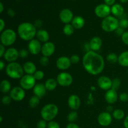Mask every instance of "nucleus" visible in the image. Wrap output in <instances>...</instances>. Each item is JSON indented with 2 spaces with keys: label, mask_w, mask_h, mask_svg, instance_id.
<instances>
[{
  "label": "nucleus",
  "mask_w": 128,
  "mask_h": 128,
  "mask_svg": "<svg viewBox=\"0 0 128 128\" xmlns=\"http://www.w3.org/2000/svg\"><path fill=\"white\" fill-rule=\"evenodd\" d=\"M82 63L84 70L92 76L101 74L105 66L103 57L93 51L86 52L82 58Z\"/></svg>",
  "instance_id": "1"
},
{
  "label": "nucleus",
  "mask_w": 128,
  "mask_h": 128,
  "mask_svg": "<svg viewBox=\"0 0 128 128\" xmlns=\"http://www.w3.org/2000/svg\"><path fill=\"white\" fill-rule=\"evenodd\" d=\"M17 32L20 38L23 41H30L34 39L37 33V29L34 24L29 22H24L18 26Z\"/></svg>",
  "instance_id": "2"
},
{
  "label": "nucleus",
  "mask_w": 128,
  "mask_h": 128,
  "mask_svg": "<svg viewBox=\"0 0 128 128\" xmlns=\"http://www.w3.org/2000/svg\"><path fill=\"white\" fill-rule=\"evenodd\" d=\"M6 73L9 78L14 80L21 79L24 76L23 67L17 62L9 63L6 66Z\"/></svg>",
  "instance_id": "3"
},
{
  "label": "nucleus",
  "mask_w": 128,
  "mask_h": 128,
  "mask_svg": "<svg viewBox=\"0 0 128 128\" xmlns=\"http://www.w3.org/2000/svg\"><path fill=\"white\" fill-rule=\"evenodd\" d=\"M58 112V107L55 104L49 103L42 107L40 114L42 120L50 122L53 121L54 119L57 116Z\"/></svg>",
  "instance_id": "4"
},
{
  "label": "nucleus",
  "mask_w": 128,
  "mask_h": 128,
  "mask_svg": "<svg viewBox=\"0 0 128 128\" xmlns=\"http://www.w3.org/2000/svg\"><path fill=\"white\" fill-rule=\"evenodd\" d=\"M17 34L12 29H6L1 32L0 35L1 44L4 46H10L16 42Z\"/></svg>",
  "instance_id": "5"
},
{
  "label": "nucleus",
  "mask_w": 128,
  "mask_h": 128,
  "mask_svg": "<svg viewBox=\"0 0 128 128\" xmlns=\"http://www.w3.org/2000/svg\"><path fill=\"white\" fill-rule=\"evenodd\" d=\"M119 22L120 21L117 18L114 16H109L102 20L101 22V28L105 32H113L120 27Z\"/></svg>",
  "instance_id": "6"
},
{
  "label": "nucleus",
  "mask_w": 128,
  "mask_h": 128,
  "mask_svg": "<svg viewBox=\"0 0 128 128\" xmlns=\"http://www.w3.org/2000/svg\"><path fill=\"white\" fill-rule=\"evenodd\" d=\"M36 79L33 75L25 74L20 79V87L24 90H30L33 89L36 84Z\"/></svg>",
  "instance_id": "7"
},
{
  "label": "nucleus",
  "mask_w": 128,
  "mask_h": 128,
  "mask_svg": "<svg viewBox=\"0 0 128 128\" xmlns=\"http://www.w3.org/2000/svg\"><path fill=\"white\" fill-rule=\"evenodd\" d=\"M56 80L59 85L62 87H68L71 86L73 81V78L71 74L67 72H62L58 74Z\"/></svg>",
  "instance_id": "8"
},
{
  "label": "nucleus",
  "mask_w": 128,
  "mask_h": 128,
  "mask_svg": "<svg viewBox=\"0 0 128 128\" xmlns=\"http://www.w3.org/2000/svg\"><path fill=\"white\" fill-rule=\"evenodd\" d=\"M94 12L98 17L104 19L105 18L110 16L111 12V8L106 4H101L96 6Z\"/></svg>",
  "instance_id": "9"
},
{
  "label": "nucleus",
  "mask_w": 128,
  "mask_h": 128,
  "mask_svg": "<svg viewBox=\"0 0 128 128\" xmlns=\"http://www.w3.org/2000/svg\"><path fill=\"white\" fill-rule=\"evenodd\" d=\"M10 96L13 101H21L25 98V90L20 86H16L11 90Z\"/></svg>",
  "instance_id": "10"
},
{
  "label": "nucleus",
  "mask_w": 128,
  "mask_h": 128,
  "mask_svg": "<svg viewBox=\"0 0 128 128\" xmlns=\"http://www.w3.org/2000/svg\"><path fill=\"white\" fill-rule=\"evenodd\" d=\"M41 48H42V44L41 42L37 39H33L29 41L28 44V51L31 54L38 55L41 52Z\"/></svg>",
  "instance_id": "11"
},
{
  "label": "nucleus",
  "mask_w": 128,
  "mask_h": 128,
  "mask_svg": "<svg viewBox=\"0 0 128 128\" xmlns=\"http://www.w3.org/2000/svg\"><path fill=\"white\" fill-rule=\"evenodd\" d=\"M112 121V114L107 111L102 112L99 114L98 117V122L103 127H107L111 124Z\"/></svg>",
  "instance_id": "12"
},
{
  "label": "nucleus",
  "mask_w": 128,
  "mask_h": 128,
  "mask_svg": "<svg viewBox=\"0 0 128 128\" xmlns=\"http://www.w3.org/2000/svg\"><path fill=\"white\" fill-rule=\"evenodd\" d=\"M19 57H20L19 51H18L17 49L14 48H10L7 49L3 56L4 59L10 63L16 62Z\"/></svg>",
  "instance_id": "13"
},
{
  "label": "nucleus",
  "mask_w": 128,
  "mask_h": 128,
  "mask_svg": "<svg viewBox=\"0 0 128 128\" xmlns=\"http://www.w3.org/2000/svg\"><path fill=\"white\" fill-rule=\"evenodd\" d=\"M71 64L72 63H71L70 58L67 56H61L58 58L56 62V67L61 71L68 70L71 66Z\"/></svg>",
  "instance_id": "14"
},
{
  "label": "nucleus",
  "mask_w": 128,
  "mask_h": 128,
  "mask_svg": "<svg viewBox=\"0 0 128 128\" xmlns=\"http://www.w3.org/2000/svg\"><path fill=\"white\" fill-rule=\"evenodd\" d=\"M97 83L99 88L104 91H107L112 88V80L108 76H100L98 80Z\"/></svg>",
  "instance_id": "15"
},
{
  "label": "nucleus",
  "mask_w": 128,
  "mask_h": 128,
  "mask_svg": "<svg viewBox=\"0 0 128 128\" xmlns=\"http://www.w3.org/2000/svg\"><path fill=\"white\" fill-rule=\"evenodd\" d=\"M55 50H56V47L54 44L51 41H48L42 45L41 54L43 56L49 58L54 53Z\"/></svg>",
  "instance_id": "16"
},
{
  "label": "nucleus",
  "mask_w": 128,
  "mask_h": 128,
  "mask_svg": "<svg viewBox=\"0 0 128 128\" xmlns=\"http://www.w3.org/2000/svg\"><path fill=\"white\" fill-rule=\"evenodd\" d=\"M68 104L72 111H77L81 106V100L76 94H71L68 100Z\"/></svg>",
  "instance_id": "17"
},
{
  "label": "nucleus",
  "mask_w": 128,
  "mask_h": 128,
  "mask_svg": "<svg viewBox=\"0 0 128 128\" xmlns=\"http://www.w3.org/2000/svg\"><path fill=\"white\" fill-rule=\"evenodd\" d=\"M60 19L61 21V22L66 24H70V22H72L73 20V14L72 11L69 9H63L61 10V12H60Z\"/></svg>",
  "instance_id": "18"
},
{
  "label": "nucleus",
  "mask_w": 128,
  "mask_h": 128,
  "mask_svg": "<svg viewBox=\"0 0 128 128\" xmlns=\"http://www.w3.org/2000/svg\"><path fill=\"white\" fill-rule=\"evenodd\" d=\"M104 98L105 101L110 104H112L115 103L118 99L117 91L112 90V89H110L108 91H106Z\"/></svg>",
  "instance_id": "19"
},
{
  "label": "nucleus",
  "mask_w": 128,
  "mask_h": 128,
  "mask_svg": "<svg viewBox=\"0 0 128 128\" xmlns=\"http://www.w3.org/2000/svg\"><path fill=\"white\" fill-rule=\"evenodd\" d=\"M32 91H33L34 95L38 96L40 98H42L46 94L47 90L45 87L44 84L38 83L32 89Z\"/></svg>",
  "instance_id": "20"
},
{
  "label": "nucleus",
  "mask_w": 128,
  "mask_h": 128,
  "mask_svg": "<svg viewBox=\"0 0 128 128\" xmlns=\"http://www.w3.org/2000/svg\"><path fill=\"white\" fill-rule=\"evenodd\" d=\"M90 46L91 51L96 52L101 49L102 44V41L101 38L98 36H94L90 41Z\"/></svg>",
  "instance_id": "21"
},
{
  "label": "nucleus",
  "mask_w": 128,
  "mask_h": 128,
  "mask_svg": "<svg viewBox=\"0 0 128 128\" xmlns=\"http://www.w3.org/2000/svg\"><path fill=\"white\" fill-rule=\"evenodd\" d=\"M36 38L37 40H39L41 42H47L50 40V34L46 30H38L36 33Z\"/></svg>",
  "instance_id": "22"
},
{
  "label": "nucleus",
  "mask_w": 128,
  "mask_h": 128,
  "mask_svg": "<svg viewBox=\"0 0 128 128\" xmlns=\"http://www.w3.org/2000/svg\"><path fill=\"white\" fill-rule=\"evenodd\" d=\"M24 71L26 74L33 75L37 70H36V66L34 63L31 61H27L25 62L22 66Z\"/></svg>",
  "instance_id": "23"
},
{
  "label": "nucleus",
  "mask_w": 128,
  "mask_h": 128,
  "mask_svg": "<svg viewBox=\"0 0 128 128\" xmlns=\"http://www.w3.org/2000/svg\"><path fill=\"white\" fill-rule=\"evenodd\" d=\"M71 24L74 28L75 30H80L85 25V20L81 16H75L71 22Z\"/></svg>",
  "instance_id": "24"
},
{
  "label": "nucleus",
  "mask_w": 128,
  "mask_h": 128,
  "mask_svg": "<svg viewBox=\"0 0 128 128\" xmlns=\"http://www.w3.org/2000/svg\"><path fill=\"white\" fill-rule=\"evenodd\" d=\"M118 62L122 67H128V51H124L120 54Z\"/></svg>",
  "instance_id": "25"
},
{
  "label": "nucleus",
  "mask_w": 128,
  "mask_h": 128,
  "mask_svg": "<svg viewBox=\"0 0 128 128\" xmlns=\"http://www.w3.org/2000/svg\"><path fill=\"white\" fill-rule=\"evenodd\" d=\"M58 83L57 80L54 78H49L45 81L44 86L46 87L47 91H54L57 87Z\"/></svg>",
  "instance_id": "26"
},
{
  "label": "nucleus",
  "mask_w": 128,
  "mask_h": 128,
  "mask_svg": "<svg viewBox=\"0 0 128 128\" xmlns=\"http://www.w3.org/2000/svg\"><path fill=\"white\" fill-rule=\"evenodd\" d=\"M124 8L120 4H115L111 7V12L117 17H120L124 14Z\"/></svg>",
  "instance_id": "27"
},
{
  "label": "nucleus",
  "mask_w": 128,
  "mask_h": 128,
  "mask_svg": "<svg viewBox=\"0 0 128 128\" xmlns=\"http://www.w3.org/2000/svg\"><path fill=\"white\" fill-rule=\"evenodd\" d=\"M0 90L3 93H8V92H10L11 89V82L8 81V80H4L1 81V83H0Z\"/></svg>",
  "instance_id": "28"
},
{
  "label": "nucleus",
  "mask_w": 128,
  "mask_h": 128,
  "mask_svg": "<svg viewBox=\"0 0 128 128\" xmlns=\"http://www.w3.org/2000/svg\"><path fill=\"white\" fill-rule=\"evenodd\" d=\"M112 116L114 119L116 120L120 121V120H122L125 116V113L121 109H116L113 111L112 112Z\"/></svg>",
  "instance_id": "29"
},
{
  "label": "nucleus",
  "mask_w": 128,
  "mask_h": 128,
  "mask_svg": "<svg viewBox=\"0 0 128 128\" xmlns=\"http://www.w3.org/2000/svg\"><path fill=\"white\" fill-rule=\"evenodd\" d=\"M74 28L72 26L71 24H66L64 26L63 28H62V31L63 33L66 36H71L72 34L74 32Z\"/></svg>",
  "instance_id": "30"
},
{
  "label": "nucleus",
  "mask_w": 128,
  "mask_h": 128,
  "mask_svg": "<svg viewBox=\"0 0 128 128\" xmlns=\"http://www.w3.org/2000/svg\"><path fill=\"white\" fill-rule=\"evenodd\" d=\"M40 99L41 98L35 96V95L32 96L29 100V106L32 108H35L38 107L40 102Z\"/></svg>",
  "instance_id": "31"
},
{
  "label": "nucleus",
  "mask_w": 128,
  "mask_h": 128,
  "mask_svg": "<svg viewBox=\"0 0 128 128\" xmlns=\"http://www.w3.org/2000/svg\"><path fill=\"white\" fill-rule=\"evenodd\" d=\"M106 60L109 62L111 64H114L118 61V56L116 55V53L111 52L109 53L106 56Z\"/></svg>",
  "instance_id": "32"
},
{
  "label": "nucleus",
  "mask_w": 128,
  "mask_h": 128,
  "mask_svg": "<svg viewBox=\"0 0 128 128\" xmlns=\"http://www.w3.org/2000/svg\"><path fill=\"white\" fill-rule=\"evenodd\" d=\"M78 118V114L76 111H72L68 115V121L69 122H74Z\"/></svg>",
  "instance_id": "33"
},
{
  "label": "nucleus",
  "mask_w": 128,
  "mask_h": 128,
  "mask_svg": "<svg viewBox=\"0 0 128 128\" xmlns=\"http://www.w3.org/2000/svg\"><path fill=\"white\" fill-rule=\"evenodd\" d=\"M121 80L118 78H115L113 80H112V88H111V89L117 91L121 86Z\"/></svg>",
  "instance_id": "34"
},
{
  "label": "nucleus",
  "mask_w": 128,
  "mask_h": 128,
  "mask_svg": "<svg viewBox=\"0 0 128 128\" xmlns=\"http://www.w3.org/2000/svg\"><path fill=\"white\" fill-rule=\"evenodd\" d=\"M33 76L36 81H40V80H42L44 77V72L41 70H37L33 74Z\"/></svg>",
  "instance_id": "35"
},
{
  "label": "nucleus",
  "mask_w": 128,
  "mask_h": 128,
  "mask_svg": "<svg viewBox=\"0 0 128 128\" xmlns=\"http://www.w3.org/2000/svg\"><path fill=\"white\" fill-rule=\"evenodd\" d=\"M119 26L120 27L122 28L124 30L128 28V20L126 18L121 19L119 22Z\"/></svg>",
  "instance_id": "36"
},
{
  "label": "nucleus",
  "mask_w": 128,
  "mask_h": 128,
  "mask_svg": "<svg viewBox=\"0 0 128 128\" xmlns=\"http://www.w3.org/2000/svg\"><path fill=\"white\" fill-rule=\"evenodd\" d=\"M11 100H12V99L10 97V96H7V95H6V96H4L3 97H2V100H1V102H2V103L4 105H6V106H7V105H9L11 103Z\"/></svg>",
  "instance_id": "37"
},
{
  "label": "nucleus",
  "mask_w": 128,
  "mask_h": 128,
  "mask_svg": "<svg viewBox=\"0 0 128 128\" xmlns=\"http://www.w3.org/2000/svg\"><path fill=\"white\" fill-rule=\"evenodd\" d=\"M29 51L25 49H21L20 51H19V56L21 58H26L29 55Z\"/></svg>",
  "instance_id": "38"
},
{
  "label": "nucleus",
  "mask_w": 128,
  "mask_h": 128,
  "mask_svg": "<svg viewBox=\"0 0 128 128\" xmlns=\"http://www.w3.org/2000/svg\"><path fill=\"white\" fill-rule=\"evenodd\" d=\"M49 61H50L48 57L42 56L40 60V63L42 66H46L49 64Z\"/></svg>",
  "instance_id": "39"
},
{
  "label": "nucleus",
  "mask_w": 128,
  "mask_h": 128,
  "mask_svg": "<svg viewBox=\"0 0 128 128\" xmlns=\"http://www.w3.org/2000/svg\"><path fill=\"white\" fill-rule=\"evenodd\" d=\"M48 126V124L46 121L44 120H41L36 124V128H46Z\"/></svg>",
  "instance_id": "40"
},
{
  "label": "nucleus",
  "mask_w": 128,
  "mask_h": 128,
  "mask_svg": "<svg viewBox=\"0 0 128 128\" xmlns=\"http://www.w3.org/2000/svg\"><path fill=\"white\" fill-rule=\"evenodd\" d=\"M70 60L72 64H77L80 62V58L78 55L73 54L70 57Z\"/></svg>",
  "instance_id": "41"
},
{
  "label": "nucleus",
  "mask_w": 128,
  "mask_h": 128,
  "mask_svg": "<svg viewBox=\"0 0 128 128\" xmlns=\"http://www.w3.org/2000/svg\"><path fill=\"white\" fill-rule=\"evenodd\" d=\"M47 128H61L60 124L54 121H51L48 123Z\"/></svg>",
  "instance_id": "42"
},
{
  "label": "nucleus",
  "mask_w": 128,
  "mask_h": 128,
  "mask_svg": "<svg viewBox=\"0 0 128 128\" xmlns=\"http://www.w3.org/2000/svg\"><path fill=\"white\" fill-rule=\"evenodd\" d=\"M119 98H120V101L122 102H127L128 101V94L127 92H122L120 94Z\"/></svg>",
  "instance_id": "43"
},
{
  "label": "nucleus",
  "mask_w": 128,
  "mask_h": 128,
  "mask_svg": "<svg viewBox=\"0 0 128 128\" xmlns=\"http://www.w3.org/2000/svg\"><path fill=\"white\" fill-rule=\"evenodd\" d=\"M121 40L124 44L128 46V31H125L121 36Z\"/></svg>",
  "instance_id": "44"
},
{
  "label": "nucleus",
  "mask_w": 128,
  "mask_h": 128,
  "mask_svg": "<svg viewBox=\"0 0 128 128\" xmlns=\"http://www.w3.org/2000/svg\"><path fill=\"white\" fill-rule=\"evenodd\" d=\"M5 47L4 45H2V44H0V57L2 58L4 56V54L5 52H6V49H5Z\"/></svg>",
  "instance_id": "45"
},
{
  "label": "nucleus",
  "mask_w": 128,
  "mask_h": 128,
  "mask_svg": "<svg viewBox=\"0 0 128 128\" xmlns=\"http://www.w3.org/2000/svg\"><path fill=\"white\" fill-rule=\"evenodd\" d=\"M115 32H116V34H117L118 36H122V35L123 34L124 32L125 31H124V30L123 28H121V27H119L118 28L117 30L115 31Z\"/></svg>",
  "instance_id": "46"
},
{
  "label": "nucleus",
  "mask_w": 128,
  "mask_h": 128,
  "mask_svg": "<svg viewBox=\"0 0 128 128\" xmlns=\"http://www.w3.org/2000/svg\"><path fill=\"white\" fill-rule=\"evenodd\" d=\"M34 25L35 27L36 28V29H40L42 25V21L40 20H36V21L34 22Z\"/></svg>",
  "instance_id": "47"
},
{
  "label": "nucleus",
  "mask_w": 128,
  "mask_h": 128,
  "mask_svg": "<svg viewBox=\"0 0 128 128\" xmlns=\"http://www.w3.org/2000/svg\"><path fill=\"white\" fill-rule=\"evenodd\" d=\"M66 128H80V126L76 124L74 122H69L68 124L66 126Z\"/></svg>",
  "instance_id": "48"
},
{
  "label": "nucleus",
  "mask_w": 128,
  "mask_h": 128,
  "mask_svg": "<svg viewBox=\"0 0 128 128\" xmlns=\"http://www.w3.org/2000/svg\"><path fill=\"white\" fill-rule=\"evenodd\" d=\"M5 28V22L2 19H0V31L2 32L4 30Z\"/></svg>",
  "instance_id": "49"
},
{
  "label": "nucleus",
  "mask_w": 128,
  "mask_h": 128,
  "mask_svg": "<svg viewBox=\"0 0 128 128\" xmlns=\"http://www.w3.org/2000/svg\"><path fill=\"white\" fill-rule=\"evenodd\" d=\"M104 2H105V4L107 5H108V6H111V5H112L113 6L115 2V0H104Z\"/></svg>",
  "instance_id": "50"
},
{
  "label": "nucleus",
  "mask_w": 128,
  "mask_h": 128,
  "mask_svg": "<svg viewBox=\"0 0 128 128\" xmlns=\"http://www.w3.org/2000/svg\"><path fill=\"white\" fill-rule=\"evenodd\" d=\"M8 16H10V17H14L15 15V12L14 10H12V9H9L8 10Z\"/></svg>",
  "instance_id": "51"
},
{
  "label": "nucleus",
  "mask_w": 128,
  "mask_h": 128,
  "mask_svg": "<svg viewBox=\"0 0 128 128\" xmlns=\"http://www.w3.org/2000/svg\"><path fill=\"white\" fill-rule=\"evenodd\" d=\"M123 124L125 128H128V116H126L124 120Z\"/></svg>",
  "instance_id": "52"
},
{
  "label": "nucleus",
  "mask_w": 128,
  "mask_h": 128,
  "mask_svg": "<svg viewBox=\"0 0 128 128\" xmlns=\"http://www.w3.org/2000/svg\"><path fill=\"white\" fill-rule=\"evenodd\" d=\"M106 110H107V112H110V113H111V112H113V108H112V106H111V104L109 105L107 107V108H106Z\"/></svg>",
  "instance_id": "53"
},
{
  "label": "nucleus",
  "mask_w": 128,
  "mask_h": 128,
  "mask_svg": "<svg viewBox=\"0 0 128 128\" xmlns=\"http://www.w3.org/2000/svg\"><path fill=\"white\" fill-rule=\"evenodd\" d=\"M5 68V63L2 61H0V70L2 71Z\"/></svg>",
  "instance_id": "54"
},
{
  "label": "nucleus",
  "mask_w": 128,
  "mask_h": 128,
  "mask_svg": "<svg viewBox=\"0 0 128 128\" xmlns=\"http://www.w3.org/2000/svg\"><path fill=\"white\" fill-rule=\"evenodd\" d=\"M3 4H2V2H0V12H1V13L2 12V11H3Z\"/></svg>",
  "instance_id": "55"
},
{
  "label": "nucleus",
  "mask_w": 128,
  "mask_h": 128,
  "mask_svg": "<svg viewBox=\"0 0 128 128\" xmlns=\"http://www.w3.org/2000/svg\"><path fill=\"white\" fill-rule=\"evenodd\" d=\"M120 1H121V2H123V3H124V2H128V0H120Z\"/></svg>",
  "instance_id": "56"
},
{
  "label": "nucleus",
  "mask_w": 128,
  "mask_h": 128,
  "mask_svg": "<svg viewBox=\"0 0 128 128\" xmlns=\"http://www.w3.org/2000/svg\"><path fill=\"white\" fill-rule=\"evenodd\" d=\"M2 116H1V117H0V122H2Z\"/></svg>",
  "instance_id": "57"
},
{
  "label": "nucleus",
  "mask_w": 128,
  "mask_h": 128,
  "mask_svg": "<svg viewBox=\"0 0 128 128\" xmlns=\"http://www.w3.org/2000/svg\"></svg>",
  "instance_id": "58"
}]
</instances>
